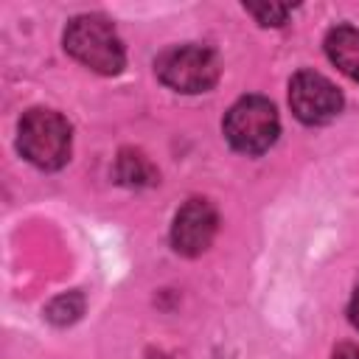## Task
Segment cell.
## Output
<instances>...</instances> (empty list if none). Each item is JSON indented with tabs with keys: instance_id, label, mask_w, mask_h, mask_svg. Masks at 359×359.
I'll use <instances>...</instances> for the list:
<instances>
[{
	"instance_id": "4",
	"label": "cell",
	"mask_w": 359,
	"mask_h": 359,
	"mask_svg": "<svg viewBox=\"0 0 359 359\" xmlns=\"http://www.w3.org/2000/svg\"><path fill=\"white\" fill-rule=\"evenodd\" d=\"M160 81L177 93H205L219 81V56L205 45H177L157 56Z\"/></svg>"
},
{
	"instance_id": "10",
	"label": "cell",
	"mask_w": 359,
	"mask_h": 359,
	"mask_svg": "<svg viewBox=\"0 0 359 359\" xmlns=\"http://www.w3.org/2000/svg\"><path fill=\"white\" fill-rule=\"evenodd\" d=\"M261 25H283L289 17V6H278V3H264V6H244Z\"/></svg>"
},
{
	"instance_id": "7",
	"label": "cell",
	"mask_w": 359,
	"mask_h": 359,
	"mask_svg": "<svg viewBox=\"0 0 359 359\" xmlns=\"http://www.w3.org/2000/svg\"><path fill=\"white\" fill-rule=\"evenodd\" d=\"M328 59L353 81H359V31L351 25H337L325 36Z\"/></svg>"
},
{
	"instance_id": "5",
	"label": "cell",
	"mask_w": 359,
	"mask_h": 359,
	"mask_svg": "<svg viewBox=\"0 0 359 359\" xmlns=\"http://www.w3.org/2000/svg\"><path fill=\"white\" fill-rule=\"evenodd\" d=\"M289 107L303 123H328L342 109V95L323 73L300 70L289 81Z\"/></svg>"
},
{
	"instance_id": "9",
	"label": "cell",
	"mask_w": 359,
	"mask_h": 359,
	"mask_svg": "<svg viewBox=\"0 0 359 359\" xmlns=\"http://www.w3.org/2000/svg\"><path fill=\"white\" fill-rule=\"evenodd\" d=\"M84 311V297L79 292H67V294H59L50 300L48 306V320L56 323V325H67L73 320H79V314Z\"/></svg>"
},
{
	"instance_id": "11",
	"label": "cell",
	"mask_w": 359,
	"mask_h": 359,
	"mask_svg": "<svg viewBox=\"0 0 359 359\" xmlns=\"http://www.w3.org/2000/svg\"><path fill=\"white\" fill-rule=\"evenodd\" d=\"M334 359H359V348H353V345H339V348L334 351Z\"/></svg>"
},
{
	"instance_id": "2",
	"label": "cell",
	"mask_w": 359,
	"mask_h": 359,
	"mask_svg": "<svg viewBox=\"0 0 359 359\" xmlns=\"http://www.w3.org/2000/svg\"><path fill=\"white\" fill-rule=\"evenodd\" d=\"M17 146L36 168H62L70 157V123L53 109H28L20 121Z\"/></svg>"
},
{
	"instance_id": "6",
	"label": "cell",
	"mask_w": 359,
	"mask_h": 359,
	"mask_svg": "<svg viewBox=\"0 0 359 359\" xmlns=\"http://www.w3.org/2000/svg\"><path fill=\"white\" fill-rule=\"evenodd\" d=\"M216 227H219V216L213 205L208 199H188L174 216L171 244L180 255H188V258L202 255L210 247Z\"/></svg>"
},
{
	"instance_id": "8",
	"label": "cell",
	"mask_w": 359,
	"mask_h": 359,
	"mask_svg": "<svg viewBox=\"0 0 359 359\" xmlns=\"http://www.w3.org/2000/svg\"><path fill=\"white\" fill-rule=\"evenodd\" d=\"M115 174H118V182H123L129 188H143V185L157 182V168L151 165V160L143 151H135V149H123L118 154Z\"/></svg>"
},
{
	"instance_id": "3",
	"label": "cell",
	"mask_w": 359,
	"mask_h": 359,
	"mask_svg": "<svg viewBox=\"0 0 359 359\" xmlns=\"http://www.w3.org/2000/svg\"><path fill=\"white\" fill-rule=\"evenodd\" d=\"M280 132L278 112L269 98L264 95H244L238 98L224 115V137L233 149L244 154L266 151Z\"/></svg>"
},
{
	"instance_id": "12",
	"label": "cell",
	"mask_w": 359,
	"mask_h": 359,
	"mask_svg": "<svg viewBox=\"0 0 359 359\" xmlns=\"http://www.w3.org/2000/svg\"><path fill=\"white\" fill-rule=\"evenodd\" d=\"M348 311H351V323L359 328V289H356V294H353V300H351V309H348Z\"/></svg>"
},
{
	"instance_id": "1",
	"label": "cell",
	"mask_w": 359,
	"mask_h": 359,
	"mask_svg": "<svg viewBox=\"0 0 359 359\" xmlns=\"http://www.w3.org/2000/svg\"><path fill=\"white\" fill-rule=\"evenodd\" d=\"M65 50L95 73L115 76L123 70V45L112 22L98 14H81L67 22Z\"/></svg>"
}]
</instances>
